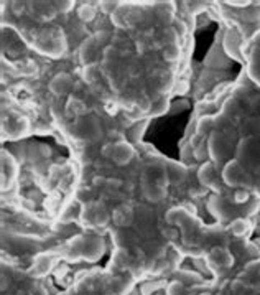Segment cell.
Returning <instances> with one entry per match:
<instances>
[{
    "mask_svg": "<svg viewBox=\"0 0 260 295\" xmlns=\"http://www.w3.org/2000/svg\"><path fill=\"white\" fill-rule=\"evenodd\" d=\"M247 199H249V192H247L245 188L236 190V193H234V201L242 205V203H247Z\"/></svg>",
    "mask_w": 260,
    "mask_h": 295,
    "instance_id": "9a60e30c",
    "label": "cell"
},
{
    "mask_svg": "<svg viewBox=\"0 0 260 295\" xmlns=\"http://www.w3.org/2000/svg\"><path fill=\"white\" fill-rule=\"evenodd\" d=\"M166 195V190H163L162 185L158 183H148V181H144V197L152 203L162 201Z\"/></svg>",
    "mask_w": 260,
    "mask_h": 295,
    "instance_id": "8992f818",
    "label": "cell"
},
{
    "mask_svg": "<svg viewBox=\"0 0 260 295\" xmlns=\"http://www.w3.org/2000/svg\"><path fill=\"white\" fill-rule=\"evenodd\" d=\"M206 153H208V145H206V142H201L198 147H196L195 157L198 160H204V159H206Z\"/></svg>",
    "mask_w": 260,
    "mask_h": 295,
    "instance_id": "2e32d148",
    "label": "cell"
},
{
    "mask_svg": "<svg viewBox=\"0 0 260 295\" xmlns=\"http://www.w3.org/2000/svg\"><path fill=\"white\" fill-rule=\"evenodd\" d=\"M78 16L82 20V22H91V20L96 18V8L92 5L84 3V5H81L78 8Z\"/></svg>",
    "mask_w": 260,
    "mask_h": 295,
    "instance_id": "4fadbf2b",
    "label": "cell"
},
{
    "mask_svg": "<svg viewBox=\"0 0 260 295\" xmlns=\"http://www.w3.org/2000/svg\"><path fill=\"white\" fill-rule=\"evenodd\" d=\"M73 132L78 139L87 140V142H96V140L100 137V134H102V131H100V124L98 122V119L91 117V115L79 119L78 122L74 124Z\"/></svg>",
    "mask_w": 260,
    "mask_h": 295,
    "instance_id": "6da1fadb",
    "label": "cell"
},
{
    "mask_svg": "<svg viewBox=\"0 0 260 295\" xmlns=\"http://www.w3.org/2000/svg\"><path fill=\"white\" fill-rule=\"evenodd\" d=\"M163 236H165V238H170V239H175L176 238V231L171 229V228H168V229L163 231Z\"/></svg>",
    "mask_w": 260,
    "mask_h": 295,
    "instance_id": "ffe728a7",
    "label": "cell"
},
{
    "mask_svg": "<svg viewBox=\"0 0 260 295\" xmlns=\"http://www.w3.org/2000/svg\"><path fill=\"white\" fill-rule=\"evenodd\" d=\"M0 289L7 290V277L5 276H2V285H0Z\"/></svg>",
    "mask_w": 260,
    "mask_h": 295,
    "instance_id": "cb8c5ba5",
    "label": "cell"
},
{
    "mask_svg": "<svg viewBox=\"0 0 260 295\" xmlns=\"http://www.w3.org/2000/svg\"><path fill=\"white\" fill-rule=\"evenodd\" d=\"M257 208H259V203H254V205H250V206H249V210H247V213H249V214H254L255 211H257Z\"/></svg>",
    "mask_w": 260,
    "mask_h": 295,
    "instance_id": "7402d4cb",
    "label": "cell"
},
{
    "mask_svg": "<svg viewBox=\"0 0 260 295\" xmlns=\"http://www.w3.org/2000/svg\"><path fill=\"white\" fill-rule=\"evenodd\" d=\"M222 177H224V181L228 185L237 186V185L244 183V177H247V175L237 162H229V164L226 165L224 172H222Z\"/></svg>",
    "mask_w": 260,
    "mask_h": 295,
    "instance_id": "3957f363",
    "label": "cell"
},
{
    "mask_svg": "<svg viewBox=\"0 0 260 295\" xmlns=\"http://www.w3.org/2000/svg\"><path fill=\"white\" fill-rule=\"evenodd\" d=\"M60 8H61V10L63 12H66V10H69V8H71V2H63V3H60Z\"/></svg>",
    "mask_w": 260,
    "mask_h": 295,
    "instance_id": "603a6c76",
    "label": "cell"
},
{
    "mask_svg": "<svg viewBox=\"0 0 260 295\" xmlns=\"http://www.w3.org/2000/svg\"><path fill=\"white\" fill-rule=\"evenodd\" d=\"M114 221L119 226H130L133 221V213L129 206H120L114 211Z\"/></svg>",
    "mask_w": 260,
    "mask_h": 295,
    "instance_id": "ba28073f",
    "label": "cell"
},
{
    "mask_svg": "<svg viewBox=\"0 0 260 295\" xmlns=\"http://www.w3.org/2000/svg\"><path fill=\"white\" fill-rule=\"evenodd\" d=\"M114 150H115V144H106L102 147V155L107 157V159H112V155H114Z\"/></svg>",
    "mask_w": 260,
    "mask_h": 295,
    "instance_id": "ac0fdd59",
    "label": "cell"
},
{
    "mask_svg": "<svg viewBox=\"0 0 260 295\" xmlns=\"http://www.w3.org/2000/svg\"><path fill=\"white\" fill-rule=\"evenodd\" d=\"M214 178H216L214 167H212L211 164L203 165V168L199 170V180H201V183L206 185V186H212V185H214Z\"/></svg>",
    "mask_w": 260,
    "mask_h": 295,
    "instance_id": "30bf717a",
    "label": "cell"
},
{
    "mask_svg": "<svg viewBox=\"0 0 260 295\" xmlns=\"http://www.w3.org/2000/svg\"><path fill=\"white\" fill-rule=\"evenodd\" d=\"M66 111L69 112V114H74V115H79V117H82V115L87 114V106L84 101H81V99L78 98H71L68 101V106H66Z\"/></svg>",
    "mask_w": 260,
    "mask_h": 295,
    "instance_id": "9c48e42d",
    "label": "cell"
},
{
    "mask_svg": "<svg viewBox=\"0 0 260 295\" xmlns=\"http://www.w3.org/2000/svg\"><path fill=\"white\" fill-rule=\"evenodd\" d=\"M73 89V78L68 73H58L56 76L49 81V91L54 96H66Z\"/></svg>",
    "mask_w": 260,
    "mask_h": 295,
    "instance_id": "7a4b0ae2",
    "label": "cell"
},
{
    "mask_svg": "<svg viewBox=\"0 0 260 295\" xmlns=\"http://www.w3.org/2000/svg\"><path fill=\"white\" fill-rule=\"evenodd\" d=\"M166 109H168V99L165 96H160L152 102V109H150V112H152L153 115H162V114H165Z\"/></svg>",
    "mask_w": 260,
    "mask_h": 295,
    "instance_id": "7c38bea8",
    "label": "cell"
},
{
    "mask_svg": "<svg viewBox=\"0 0 260 295\" xmlns=\"http://www.w3.org/2000/svg\"><path fill=\"white\" fill-rule=\"evenodd\" d=\"M133 157V147L127 142H117L115 144V150L114 155H112V160L115 162L117 165H127Z\"/></svg>",
    "mask_w": 260,
    "mask_h": 295,
    "instance_id": "277c9868",
    "label": "cell"
},
{
    "mask_svg": "<svg viewBox=\"0 0 260 295\" xmlns=\"http://www.w3.org/2000/svg\"><path fill=\"white\" fill-rule=\"evenodd\" d=\"M12 8H14L15 15H22L23 10H25V3L23 2H14V5H12Z\"/></svg>",
    "mask_w": 260,
    "mask_h": 295,
    "instance_id": "d6986e66",
    "label": "cell"
},
{
    "mask_svg": "<svg viewBox=\"0 0 260 295\" xmlns=\"http://www.w3.org/2000/svg\"><path fill=\"white\" fill-rule=\"evenodd\" d=\"M211 259L214 261L216 265H219V267H230L232 265V256H230V252L228 249L224 247H216L211 251Z\"/></svg>",
    "mask_w": 260,
    "mask_h": 295,
    "instance_id": "52a82bcc",
    "label": "cell"
},
{
    "mask_svg": "<svg viewBox=\"0 0 260 295\" xmlns=\"http://www.w3.org/2000/svg\"><path fill=\"white\" fill-rule=\"evenodd\" d=\"M181 292H183V285L179 284V282H173V284H170L168 295H181Z\"/></svg>",
    "mask_w": 260,
    "mask_h": 295,
    "instance_id": "e0dca14e",
    "label": "cell"
},
{
    "mask_svg": "<svg viewBox=\"0 0 260 295\" xmlns=\"http://www.w3.org/2000/svg\"><path fill=\"white\" fill-rule=\"evenodd\" d=\"M249 229H250V224L245 218H237V219H234L232 224H230L232 234L239 236V238H241V236H245L247 232H249Z\"/></svg>",
    "mask_w": 260,
    "mask_h": 295,
    "instance_id": "8fae6325",
    "label": "cell"
},
{
    "mask_svg": "<svg viewBox=\"0 0 260 295\" xmlns=\"http://www.w3.org/2000/svg\"><path fill=\"white\" fill-rule=\"evenodd\" d=\"M102 8H104L106 12L115 10V3H114V2H104V3H102Z\"/></svg>",
    "mask_w": 260,
    "mask_h": 295,
    "instance_id": "44dd1931",
    "label": "cell"
},
{
    "mask_svg": "<svg viewBox=\"0 0 260 295\" xmlns=\"http://www.w3.org/2000/svg\"><path fill=\"white\" fill-rule=\"evenodd\" d=\"M255 173H257V175H260V167H257V170H255Z\"/></svg>",
    "mask_w": 260,
    "mask_h": 295,
    "instance_id": "d4e9b609",
    "label": "cell"
},
{
    "mask_svg": "<svg viewBox=\"0 0 260 295\" xmlns=\"http://www.w3.org/2000/svg\"><path fill=\"white\" fill-rule=\"evenodd\" d=\"M98 45L99 43L96 41V38H89L84 41V45L81 47V60L84 65L91 66L98 60Z\"/></svg>",
    "mask_w": 260,
    "mask_h": 295,
    "instance_id": "5b68a950",
    "label": "cell"
},
{
    "mask_svg": "<svg viewBox=\"0 0 260 295\" xmlns=\"http://www.w3.org/2000/svg\"><path fill=\"white\" fill-rule=\"evenodd\" d=\"M163 55H165V60L176 61L179 58V48L176 47V45H168V47L165 48V51H163Z\"/></svg>",
    "mask_w": 260,
    "mask_h": 295,
    "instance_id": "5bb4252c",
    "label": "cell"
}]
</instances>
